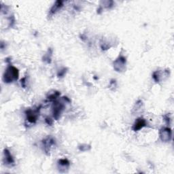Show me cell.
<instances>
[{"mask_svg":"<svg viewBox=\"0 0 174 174\" xmlns=\"http://www.w3.org/2000/svg\"><path fill=\"white\" fill-rule=\"evenodd\" d=\"M18 78V71L14 66L9 65L4 74V81L6 83H10L17 80Z\"/></svg>","mask_w":174,"mask_h":174,"instance_id":"6da1fadb","label":"cell"},{"mask_svg":"<svg viewBox=\"0 0 174 174\" xmlns=\"http://www.w3.org/2000/svg\"><path fill=\"white\" fill-rule=\"evenodd\" d=\"M64 105L59 101H55L54 104L52 106V114L53 116H54L56 120H58L59 119L61 113L63 110Z\"/></svg>","mask_w":174,"mask_h":174,"instance_id":"7a4b0ae2","label":"cell"},{"mask_svg":"<svg viewBox=\"0 0 174 174\" xmlns=\"http://www.w3.org/2000/svg\"><path fill=\"white\" fill-rule=\"evenodd\" d=\"M40 107L36 109H28L25 112L27 115V119L29 122L31 123H35L37 121V117L39 116V112H40Z\"/></svg>","mask_w":174,"mask_h":174,"instance_id":"3957f363","label":"cell"},{"mask_svg":"<svg viewBox=\"0 0 174 174\" xmlns=\"http://www.w3.org/2000/svg\"><path fill=\"white\" fill-rule=\"evenodd\" d=\"M125 65L126 59L124 57H122V56H120L118 59L114 61V68L115 70H116L117 71H122L125 70Z\"/></svg>","mask_w":174,"mask_h":174,"instance_id":"277c9868","label":"cell"},{"mask_svg":"<svg viewBox=\"0 0 174 174\" xmlns=\"http://www.w3.org/2000/svg\"><path fill=\"white\" fill-rule=\"evenodd\" d=\"M160 138L163 141L167 142L171 138V131L169 128H162L160 131Z\"/></svg>","mask_w":174,"mask_h":174,"instance_id":"5b68a950","label":"cell"},{"mask_svg":"<svg viewBox=\"0 0 174 174\" xmlns=\"http://www.w3.org/2000/svg\"><path fill=\"white\" fill-rule=\"evenodd\" d=\"M147 125L146 120H144L143 119H139L136 120L134 125L133 127V129L134 131H139L140 130L141 128H142L143 127H146Z\"/></svg>","mask_w":174,"mask_h":174,"instance_id":"8992f818","label":"cell"},{"mask_svg":"<svg viewBox=\"0 0 174 174\" xmlns=\"http://www.w3.org/2000/svg\"><path fill=\"white\" fill-rule=\"evenodd\" d=\"M4 163L6 165H12L14 163V159L10 154V151L7 149L4 150Z\"/></svg>","mask_w":174,"mask_h":174,"instance_id":"52a82bcc","label":"cell"},{"mask_svg":"<svg viewBox=\"0 0 174 174\" xmlns=\"http://www.w3.org/2000/svg\"><path fill=\"white\" fill-rule=\"evenodd\" d=\"M43 144H44L45 151L46 152H49L50 147H51L53 144H55V141L51 138H47L46 140L43 141Z\"/></svg>","mask_w":174,"mask_h":174,"instance_id":"ba28073f","label":"cell"},{"mask_svg":"<svg viewBox=\"0 0 174 174\" xmlns=\"http://www.w3.org/2000/svg\"><path fill=\"white\" fill-rule=\"evenodd\" d=\"M63 6V2L61 1H57L56 2L55 4H54V6L52 7L51 10H50V14H54L57 11V10L61 8V7Z\"/></svg>","mask_w":174,"mask_h":174,"instance_id":"9c48e42d","label":"cell"},{"mask_svg":"<svg viewBox=\"0 0 174 174\" xmlns=\"http://www.w3.org/2000/svg\"><path fill=\"white\" fill-rule=\"evenodd\" d=\"M59 165H60L61 167L63 168H68L69 166V162L67 159H61L59 160Z\"/></svg>","mask_w":174,"mask_h":174,"instance_id":"30bf717a","label":"cell"},{"mask_svg":"<svg viewBox=\"0 0 174 174\" xmlns=\"http://www.w3.org/2000/svg\"><path fill=\"white\" fill-rule=\"evenodd\" d=\"M79 148L81 151H87L89 150L90 148V146L89 145H82L81 146L79 147Z\"/></svg>","mask_w":174,"mask_h":174,"instance_id":"8fae6325","label":"cell"},{"mask_svg":"<svg viewBox=\"0 0 174 174\" xmlns=\"http://www.w3.org/2000/svg\"><path fill=\"white\" fill-rule=\"evenodd\" d=\"M45 121H46V122L49 125H52L53 121H52V120L50 119V118H49V117L46 118V119H45Z\"/></svg>","mask_w":174,"mask_h":174,"instance_id":"7c38bea8","label":"cell"},{"mask_svg":"<svg viewBox=\"0 0 174 174\" xmlns=\"http://www.w3.org/2000/svg\"><path fill=\"white\" fill-rule=\"evenodd\" d=\"M66 73V69H63V70H61L60 71L59 73L58 74V76L59 77H63L64 75H65V74Z\"/></svg>","mask_w":174,"mask_h":174,"instance_id":"4fadbf2b","label":"cell"},{"mask_svg":"<svg viewBox=\"0 0 174 174\" xmlns=\"http://www.w3.org/2000/svg\"><path fill=\"white\" fill-rule=\"evenodd\" d=\"M21 85H22L23 87H25V78H24L21 80Z\"/></svg>","mask_w":174,"mask_h":174,"instance_id":"5bb4252c","label":"cell"}]
</instances>
